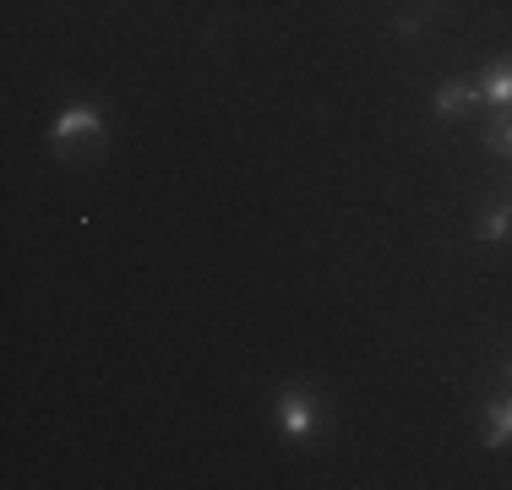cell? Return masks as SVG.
I'll return each mask as SVG.
<instances>
[{
    "label": "cell",
    "mask_w": 512,
    "mask_h": 490,
    "mask_svg": "<svg viewBox=\"0 0 512 490\" xmlns=\"http://www.w3.org/2000/svg\"><path fill=\"white\" fill-rule=\"evenodd\" d=\"M507 387H512V360H507Z\"/></svg>",
    "instance_id": "8"
},
{
    "label": "cell",
    "mask_w": 512,
    "mask_h": 490,
    "mask_svg": "<svg viewBox=\"0 0 512 490\" xmlns=\"http://www.w3.org/2000/svg\"><path fill=\"white\" fill-rule=\"evenodd\" d=\"M474 235H480V240H502V235H512V207H507V202L485 207L480 224H474Z\"/></svg>",
    "instance_id": "6"
},
{
    "label": "cell",
    "mask_w": 512,
    "mask_h": 490,
    "mask_svg": "<svg viewBox=\"0 0 512 490\" xmlns=\"http://www.w3.org/2000/svg\"><path fill=\"white\" fill-rule=\"evenodd\" d=\"M507 441H512V398H502V403H496V409H491V420H485V447H507Z\"/></svg>",
    "instance_id": "5"
},
{
    "label": "cell",
    "mask_w": 512,
    "mask_h": 490,
    "mask_svg": "<svg viewBox=\"0 0 512 490\" xmlns=\"http://www.w3.org/2000/svg\"><path fill=\"white\" fill-rule=\"evenodd\" d=\"M480 98H491V104L512 109V60H496L491 71L480 77Z\"/></svg>",
    "instance_id": "4"
},
{
    "label": "cell",
    "mask_w": 512,
    "mask_h": 490,
    "mask_svg": "<svg viewBox=\"0 0 512 490\" xmlns=\"http://www.w3.org/2000/svg\"><path fill=\"white\" fill-rule=\"evenodd\" d=\"M99 131H104L99 109H93V104H71L66 115L50 126V142H55V153H71V142H93Z\"/></svg>",
    "instance_id": "1"
},
{
    "label": "cell",
    "mask_w": 512,
    "mask_h": 490,
    "mask_svg": "<svg viewBox=\"0 0 512 490\" xmlns=\"http://www.w3.org/2000/svg\"><path fill=\"white\" fill-rule=\"evenodd\" d=\"M474 98H480V82H442L431 104H436V115H463Z\"/></svg>",
    "instance_id": "2"
},
{
    "label": "cell",
    "mask_w": 512,
    "mask_h": 490,
    "mask_svg": "<svg viewBox=\"0 0 512 490\" xmlns=\"http://www.w3.org/2000/svg\"><path fill=\"white\" fill-rule=\"evenodd\" d=\"M278 420H284V431L295 436V441H306V436H311V403H306V392H284V409H278Z\"/></svg>",
    "instance_id": "3"
},
{
    "label": "cell",
    "mask_w": 512,
    "mask_h": 490,
    "mask_svg": "<svg viewBox=\"0 0 512 490\" xmlns=\"http://www.w3.org/2000/svg\"><path fill=\"white\" fill-rule=\"evenodd\" d=\"M485 147H491V153H512V115H502L491 131H485Z\"/></svg>",
    "instance_id": "7"
}]
</instances>
